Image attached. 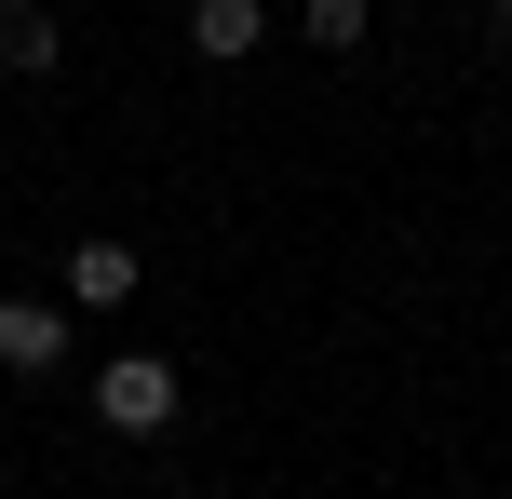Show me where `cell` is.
I'll list each match as a JSON object with an SVG mask.
<instances>
[{"mask_svg":"<svg viewBox=\"0 0 512 499\" xmlns=\"http://www.w3.org/2000/svg\"><path fill=\"white\" fill-rule=\"evenodd\" d=\"M95 432H176V365H149V351H108L95 365Z\"/></svg>","mask_w":512,"mask_h":499,"instance_id":"cell-1","label":"cell"},{"mask_svg":"<svg viewBox=\"0 0 512 499\" xmlns=\"http://www.w3.org/2000/svg\"><path fill=\"white\" fill-rule=\"evenodd\" d=\"M41 365H68V311L54 297H0V378H41Z\"/></svg>","mask_w":512,"mask_h":499,"instance_id":"cell-2","label":"cell"},{"mask_svg":"<svg viewBox=\"0 0 512 499\" xmlns=\"http://www.w3.org/2000/svg\"><path fill=\"white\" fill-rule=\"evenodd\" d=\"M256 41H270V0H189V54L203 68H243Z\"/></svg>","mask_w":512,"mask_h":499,"instance_id":"cell-3","label":"cell"},{"mask_svg":"<svg viewBox=\"0 0 512 499\" xmlns=\"http://www.w3.org/2000/svg\"><path fill=\"white\" fill-rule=\"evenodd\" d=\"M135 284H149V270H135V243H108V230L68 243V311H122Z\"/></svg>","mask_w":512,"mask_h":499,"instance_id":"cell-4","label":"cell"},{"mask_svg":"<svg viewBox=\"0 0 512 499\" xmlns=\"http://www.w3.org/2000/svg\"><path fill=\"white\" fill-rule=\"evenodd\" d=\"M0 68H27V81L54 68V14L41 0H0Z\"/></svg>","mask_w":512,"mask_h":499,"instance_id":"cell-5","label":"cell"},{"mask_svg":"<svg viewBox=\"0 0 512 499\" xmlns=\"http://www.w3.org/2000/svg\"><path fill=\"white\" fill-rule=\"evenodd\" d=\"M297 27H310V54H351L378 27V0H297Z\"/></svg>","mask_w":512,"mask_h":499,"instance_id":"cell-6","label":"cell"},{"mask_svg":"<svg viewBox=\"0 0 512 499\" xmlns=\"http://www.w3.org/2000/svg\"><path fill=\"white\" fill-rule=\"evenodd\" d=\"M486 27H499V41H512V0H486Z\"/></svg>","mask_w":512,"mask_h":499,"instance_id":"cell-7","label":"cell"}]
</instances>
